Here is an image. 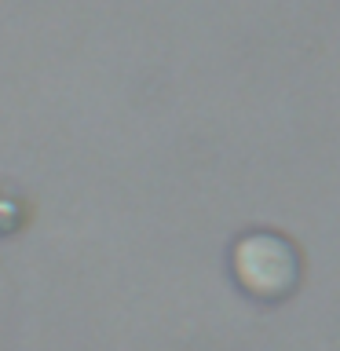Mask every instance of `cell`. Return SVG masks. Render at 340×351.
Wrapping results in <instances>:
<instances>
[{
    "instance_id": "obj_1",
    "label": "cell",
    "mask_w": 340,
    "mask_h": 351,
    "mask_svg": "<svg viewBox=\"0 0 340 351\" xmlns=\"http://www.w3.org/2000/svg\"><path fill=\"white\" fill-rule=\"evenodd\" d=\"M230 278L249 300L282 304L304 278V256L293 238L278 230H245L230 245Z\"/></svg>"
},
{
    "instance_id": "obj_2",
    "label": "cell",
    "mask_w": 340,
    "mask_h": 351,
    "mask_svg": "<svg viewBox=\"0 0 340 351\" xmlns=\"http://www.w3.org/2000/svg\"><path fill=\"white\" fill-rule=\"evenodd\" d=\"M22 223V202L19 197H4L0 194V234H11Z\"/></svg>"
}]
</instances>
